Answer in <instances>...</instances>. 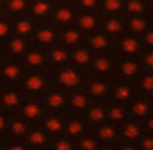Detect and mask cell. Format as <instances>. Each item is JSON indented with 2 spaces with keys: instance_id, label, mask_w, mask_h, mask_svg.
Instances as JSON below:
<instances>
[{
  "instance_id": "obj_13",
  "label": "cell",
  "mask_w": 153,
  "mask_h": 150,
  "mask_svg": "<svg viewBox=\"0 0 153 150\" xmlns=\"http://www.w3.org/2000/svg\"><path fill=\"white\" fill-rule=\"evenodd\" d=\"M98 30L104 32L111 39H117V38L126 35L128 27H126L125 15H102Z\"/></svg>"
},
{
  "instance_id": "obj_5",
  "label": "cell",
  "mask_w": 153,
  "mask_h": 150,
  "mask_svg": "<svg viewBox=\"0 0 153 150\" xmlns=\"http://www.w3.org/2000/svg\"><path fill=\"white\" fill-rule=\"evenodd\" d=\"M29 44L44 50H50L59 44V27L51 21H39Z\"/></svg>"
},
{
  "instance_id": "obj_40",
  "label": "cell",
  "mask_w": 153,
  "mask_h": 150,
  "mask_svg": "<svg viewBox=\"0 0 153 150\" xmlns=\"http://www.w3.org/2000/svg\"><path fill=\"white\" fill-rule=\"evenodd\" d=\"M47 150H76L75 147V141L71 140L69 137H66L65 134L53 137L50 141V146Z\"/></svg>"
},
{
  "instance_id": "obj_29",
  "label": "cell",
  "mask_w": 153,
  "mask_h": 150,
  "mask_svg": "<svg viewBox=\"0 0 153 150\" xmlns=\"http://www.w3.org/2000/svg\"><path fill=\"white\" fill-rule=\"evenodd\" d=\"M92 104L84 89H76L66 92V110L76 111V113H84L87 107Z\"/></svg>"
},
{
  "instance_id": "obj_45",
  "label": "cell",
  "mask_w": 153,
  "mask_h": 150,
  "mask_svg": "<svg viewBox=\"0 0 153 150\" xmlns=\"http://www.w3.org/2000/svg\"><path fill=\"white\" fill-rule=\"evenodd\" d=\"M140 39H141L144 48H153V30H152V27L147 29V30L140 36Z\"/></svg>"
},
{
  "instance_id": "obj_18",
  "label": "cell",
  "mask_w": 153,
  "mask_h": 150,
  "mask_svg": "<svg viewBox=\"0 0 153 150\" xmlns=\"http://www.w3.org/2000/svg\"><path fill=\"white\" fill-rule=\"evenodd\" d=\"M29 47V41L17 36V35H11V38L3 44V59H9V60H20L23 62V57L26 54V50Z\"/></svg>"
},
{
  "instance_id": "obj_55",
  "label": "cell",
  "mask_w": 153,
  "mask_h": 150,
  "mask_svg": "<svg viewBox=\"0 0 153 150\" xmlns=\"http://www.w3.org/2000/svg\"><path fill=\"white\" fill-rule=\"evenodd\" d=\"M6 2H8V0H0V5H2V6H3V5H5Z\"/></svg>"
},
{
  "instance_id": "obj_11",
  "label": "cell",
  "mask_w": 153,
  "mask_h": 150,
  "mask_svg": "<svg viewBox=\"0 0 153 150\" xmlns=\"http://www.w3.org/2000/svg\"><path fill=\"white\" fill-rule=\"evenodd\" d=\"M30 123L18 113H9V117H8V126H6V131H5V135H3V140L6 143L9 141H21L23 137L27 134V131L30 129Z\"/></svg>"
},
{
  "instance_id": "obj_43",
  "label": "cell",
  "mask_w": 153,
  "mask_h": 150,
  "mask_svg": "<svg viewBox=\"0 0 153 150\" xmlns=\"http://www.w3.org/2000/svg\"><path fill=\"white\" fill-rule=\"evenodd\" d=\"M78 11H90V12H99L101 0H76L75 3Z\"/></svg>"
},
{
  "instance_id": "obj_2",
  "label": "cell",
  "mask_w": 153,
  "mask_h": 150,
  "mask_svg": "<svg viewBox=\"0 0 153 150\" xmlns=\"http://www.w3.org/2000/svg\"><path fill=\"white\" fill-rule=\"evenodd\" d=\"M87 74L89 72L76 69V68H74L71 65L59 68V69H54V71L50 72L53 86L57 87V89H62L65 92L83 89L84 83H86V78H87Z\"/></svg>"
},
{
  "instance_id": "obj_37",
  "label": "cell",
  "mask_w": 153,
  "mask_h": 150,
  "mask_svg": "<svg viewBox=\"0 0 153 150\" xmlns=\"http://www.w3.org/2000/svg\"><path fill=\"white\" fill-rule=\"evenodd\" d=\"M102 15H125V0H101Z\"/></svg>"
},
{
  "instance_id": "obj_54",
  "label": "cell",
  "mask_w": 153,
  "mask_h": 150,
  "mask_svg": "<svg viewBox=\"0 0 153 150\" xmlns=\"http://www.w3.org/2000/svg\"><path fill=\"white\" fill-rule=\"evenodd\" d=\"M3 14H5V11H3V6H2V5H0V17H2Z\"/></svg>"
},
{
  "instance_id": "obj_6",
  "label": "cell",
  "mask_w": 153,
  "mask_h": 150,
  "mask_svg": "<svg viewBox=\"0 0 153 150\" xmlns=\"http://www.w3.org/2000/svg\"><path fill=\"white\" fill-rule=\"evenodd\" d=\"M110 87H111L110 80L98 77V75H93L89 72L83 89L92 102H105L110 99Z\"/></svg>"
},
{
  "instance_id": "obj_39",
  "label": "cell",
  "mask_w": 153,
  "mask_h": 150,
  "mask_svg": "<svg viewBox=\"0 0 153 150\" xmlns=\"http://www.w3.org/2000/svg\"><path fill=\"white\" fill-rule=\"evenodd\" d=\"M27 3L29 0H8L3 5V11L8 17H18V15H24L26 9H27Z\"/></svg>"
},
{
  "instance_id": "obj_26",
  "label": "cell",
  "mask_w": 153,
  "mask_h": 150,
  "mask_svg": "<svg viewBox=\"0 0 153 150\" xmlns=\"http://www.w3.org/2000/svg\"><path fill=\"white\" fill-rule=\"evenodd\" d=\"M47 111H66V92L51 86L42 98Z\"/></svg>"
},
{
  "instance_id": "obj_51",
  "label": "cell",
  "mask_w": 153,
  "mask_h": 150,
  "mask_svg": "<svg viewBox=\"0 0 153 150\" xmlns=\"http://www.w3.org/2000/svg\"><path fill=\"white\" fill-rule=\"evenodd\" d=\"M98 150H117L116 144H107V146H101Z\"/></svg>"
},
{
  "instance_id": "obj_41",
  "label": "cell",
  "mask_w": 153,
  "mask_h": 150,
  "mask_svg": "<svg viewBox=\"0 0 153 150\" xmlns=\"http://www.w3.org/2000/svg\"><path fill=\"white\" fill-rule=\"evenodd\" d=\"M12 35V24H11V17L3 14L0 17V45L3 47V44L11 38Z\"/></svg>"
},
{
  "instance_id": "obj_31",
  "label": "cell",
  "mask_w": 153,
  "mask_h": 150,
  "mask_svg": "<svg viewBox=\"0 0 153 150\" xmlns=\"http://www.w3.org/2000/svg\"><path fill=\"white\" fill-rule=\"evenodd\" d=\"M98 141L101 143V146H107V144H117L119 140V125L111 123V122H104L102 125H99L96 129H93Z\"/></svg>"
},
{
  "instance_id": "obj_53",
  "label": "cell",
  "mask_w": 153,
  "mask_h": 150,
  "mask_svg": "<svg viewBox=\"0 0 153 150\" xmlns=\"http://www.w3.org/2000/svg\"><path fill=\"white\" fill-rule=\"evenodd\" d=\"M3 60V48H2V45H0V62Z\"/></svg>"
},
{
  "instance_id": "obj_44",
  "label": "cell",
  "mask_w": 153,
  "mask_h": 150,
  "mask_svg": "<svg viewBox=\"0 0 153 150\" xmlns=\"http://www.w3.org/2000/svg\"><path fill=\"white\" fill-rule=\"evenodd\" d=\"M135 144L138 150H153V132H144Z\"/></svg>"
},
{
  "instance_id": "obj_47",
  "label": "cell",
  "mask_w": 153,
  "mask_h": 150,
  "mask_svg": "<svg viewBox=\"0 0 153 150\" xmlns=\"http://www.w3.org/2000/svg\"><path fill=\"white\" fill-rule=\"evenodd\" d=\"M6 150H29L23 141H9L6 143Z\"/></svg>"
},
{
  "instance_id": "obj_35",
  "label": "cell",
  "mask_w": 153,
  "mask_h": 150,
  "mask_svg": "<svg viewBox=\"0 0 153 150\" xmlns=\"http://www.w3.org/2000/svg\"><path fill=\"white\" fill-rule=\"evenodd\" d=\"M152 0H125V15H149Z\"/></svg>"
},
{
  "instance_id": "obj_36",
  "label": "cell",
  "mask_w": 153,
  "mask_h": 150,
  "mask_svg": "<svg viewBox=\"0 0 153 150\" xmlns=\"http://www.w3.org/2000/svg\"><path fill=\"white\" fill-rule=\"evenodd\" d=\"M134 84H135V89H137L138 95L147 96V98H153V71L143 72L140 77L134 81Z\"/></svg>"
},
{
  "instance_id": "obj_8",
  "label": "cell",
  "mask_w": 153,
  "mask_h": 150,
  "mask_svg": "<svg viewBox=\"0 0 153 150\" xmlns=\"http://www.w3.org/2000/svg\"><path fill=\"white\" fill-rule=\"evenodd\" d=\"M23 65L26 71H38V72H50L48 65V53L44 48L29 44L26 54L23 57Z\"/></svg>"
},
{
  "instance_id": "obj_15",
  "label": "cell",
  "mask_w": 153,
  "mask_h": 150,
  "mask_svg": "<svg viewBox=\"0 0 153 150\" xmlns=\"http://www.w3.org/2000/svg\"><path fill=\"white\" fill-rule=\"evenodd\" d=\"M21 141L26 144L29 150H45L50 146L51 137L39 125H35L30 126V129L27 131V134L23 137Z\"/></svg>"
},
{
  "instance_id": "obj_20",
  "label": "cell",
  "mask_w": 153,
  "mask_h": 150,
  "mask_svg": "<svg viewBox=\"0 0 153 150\" xmlns=\"http://www.w3.org/2000/svg\"><path fill=\"white\" fill-rule=\"evenodd\" d=\"M144 128L141 120L137 119H126L123 123L119 125V140L120 141H126V143H137L140 140V137L144 134Z\"/></svg>"
},
{
  "instance_id": "obj_3",
  "label": "cell",
  "mask_w": 153,
  "mask_h": 150,
  "mask_svg": "<svg viewBox=\"0 0 153 150\" xmlns=\"http://www.w3.org/2000/svg\"><path fill=\"white\" fill-rule=\"evenodd\" d=\"M144 50V45L141 39L135 35L126 33L117 39H114L111 53L117 59H138L141 51Z\"/></svg>"
},
{
  "instance_id": "obj_50",
  "label": "cell",
  "mask_w": 153,
  "mask_h": 150,
  "mask_svg": "<svg viewBox=\"0 0 153 150\" xmlns=\"http://www.w3.org/2000/svg\"><path fill=\"white\" fill-rule=\"evenodd\" d=\"M54 3H59V5H71V6H75L76 0H54Z\"/></svg>"
},
{
  "instance_id": "obj_12",
  "label": "cell",
  "mask_w": 153,
  "mask_h": 150,
  "mask_svg": "<svg viewBox=\"0 0 153 150\" xmlns=\"http://www.w3.org/2000/svg\"><path fill=\"white\" fill-rule=\"evenodd\" d=\"M84 33L76 27L74 23L59 27V45L68 48L69 51H74L84 45Z\"/></svg>"
},
{
  "instance_id": "obj_38",
  "label": "cell",
  "mask_w": 153,
  "mask_h": 150,
  "mask_svg": "<svg viewBox=\"0 0 153 150\" xmlns=\"http://www.w3.org/2000/svg\"><path fill=\"white\" fill-rule=\"evenodd\" d=\"M75 147L76 150H98L101 147V143L98 141L93 131H87L75 141Z\"/></svg>"
},
{
  "instance_id": "obj_25",
  "label": "cell",
  "mask_w": 153,
  "mask_h": 150,
  "mask_svg": "<svg viewBox=\"0 0 153 150\" xmlns=\"http://www.w3.org/2000/svg\"><path fill=\"white\" fill-rule=\"evenodd\" d=\"M38 23L36 20H33L32 17L29 15H18V17H12L11 18V24H12V35H17V36H21L27 41H30L33 32L36 30L38 27Z\"/></svg>"
},
{
  "instance_id": "obj_49",
  "label": "cell",
  "mask_w": 153,
  "mask_h": 150,
  "mask_svg": "<svg viewBox=\"0 0 153 150\" xmlns=\"http://www.w3.org/2000/svg\"><path fill=\"white\" fill-rule=\"evenodd\" d=\"M141 123H143V128L146 132H153V114L146 117L144 120H141Z\"/></svg>"
},
{
  "instance_id": "obj_22",
  "label": "cell",
  "mask_w": 153,
  "mask_h": 150,
  "mask_svg": "<svg viewBox=\"0 0 153 150\" xmlns=\"http://www.w3.org/2000/svg\"><path fill=\"white\" fill-rule=\"evenodd\" d=\"M146 72L138 59H117V78L135 81L140 75Z\"/></svg>"
},
{
  "instance_id": "obj_42",
  "label": "cell",
  "mask_w": 153,
  "mask_h": 150,
  "mask_svg": "<svg viewBox=\"0 0 153 150\" xmlns=\"http://www.w3.org/2000/svg\"><path fill=\"white\" fill-rule=\"evenodd\" d=\"M138 62L146 72L153 71V48H144L138 56Z\"/></svg>"
},
{
  "instance_id": "obj_7",
  "label": "cell",
  "mask_w": 153,
  "mask_h": 150,
  "mask_svg": "<svg viewBox=\"0 0 153 150\" xmlns=\"http://www.w3.org/2000/svg\"><path fill=\"white\" fill-rule=\"evenodd\" d=\"M26 72L23 62L3 59L0 62V89L12 84H18Z\"/></svg>"
},
{
  "instance_id": "obj_33",
  "label": "cell",
  "mask_w": 153,
  "mask_h": 150,
  "mask_svg": "<svg viewBox=\"0 0 153 150\" xmlns=\"http://www.w3.org/2000/svg\"><path fill=\"white\" fill-rule=\"evenodd\" d=\"M105 104V111H107V120L116 125L123 123L126 119H129V113H128V107L116 102L113 99H108L104 102Z\"/></svg>"
},
{
  "instance_id": "obj_4",
  "label": "cell",
  "mask_w": 153,
  "mask_h": 150,
  "mask_svg": "<svg viewBox=\"0 0 153 150\" xmlns=\"http://www.w3.org/2000/svg\"><path fill=\"white\" fill-rule=\"evenodd\" d=\"M89 72L93 75H98V77L107 78L110 81L116 80L117 78V57L111 51L96 53Z\"/></svg>"
},
{
  "instance_id": "obj_21",
  "label": "cell",
  "mask_w": 153,
  "mask_h": 150,
  "mask_svg": "<svg viewBox=\"0 0 153 150\" xmlns=\"http://www.w3.org/2000/svg\"><path fill=\"white\" fill-rule=\"evenodd\" d=\"M54 8V0H29L26 15L36 21H50V15Z\"/></svg>"
},
{
  "instance_id": "obj_14",
  "label": "cell",
  "mask_w": 153,
  "mask_h": 150,
  "mask_svg": "<svg viewBox=\"0 0 153 150\" xmlns=\"http://www.w3.org/2000/svg\"><path fill=\"white\" fill-rule=\"evenodd\" d=\"M65 116H66V120H65V132L63 134L66 137H69L71 140L76 141L83 134H86L89 131L83 113H76V111L66 110L65 111Z\"/></svg>"
},
{
  "instance_id": "obj_10",
  "label": "cell",
  "mask_w": 153,
  "mask_h": 150,
  "mask_svg": "<svg viewBox=\"0 0 153 150\" xmlns=\"http://www.w3.org/2000/svg\"><path fill=\"white\" fill-rule=\"evenodd\" d=\"M137 96H138V92L135 89L134 81H128V80H122V78H116L111 81L110 99L120 102L123 105H128Z\"/></svg>"
},
{
  "instance_id": "obj_17",
  "label": "cell",
  "mask_w": 153,
  "mask_h": 150,
  "mask_svg": "<svg viewBox=\"0 0 153 150\" xmlns=\"http://www.w3.org/2000/svg\"><path fill=\"white\" fill-rule=\"evenodd\" d=\"M65 111H47L39 126L53 138L65 132Z\"/></svg>"
},
{
  "instance_id": "obj_1",
  "label": "cell",
  "mask_w": 153,
  "mask_h": 150,
  "mask_svg": "<svg viewBox=\"0 0 153 150\" xmlns=\"http://www.w3.org/2000/svg\"><path fill=\"white\" fill-rule=\"evenodd\" d=\"M20 87L27 99L42 101L47 90L53 86L50 72H38V71H26L20 80Z\"/></svg>"
},
{
  "instance_id": "obj_32",
  "label": "cell",
  "mask_w": 153,
  "mask_h": 150,
  "mask_svg": "<svg viewBox=\"0 0 153 150\" xmlns=\"http://www.w3.org/2000/svg\"><path fill=\"white\" fill-rule=\"evenodd\" d=\"M48 53V65H50V72L63 66H68L71 62V51L62 45H56L50 50H47Z\"/></svg>"
},
{
  "instance_id": "obj_24",
  "label": "cell",
  "mask_w": 153,
  "mask_h": 150,
  "mask_svg": "<svg viewBox=\"0 0 153 150\" xmlns=\"http://www.w3.org/2000/svg\"><path fill=\"white\" fill-rule=\"evenodd\" d=\"M78 14L76 6H71V5H59L54 3L53 12L50 15V21L53 24H56L57 27H63L68 24H72L75 21V17Z\"/></svg>"
},
{
  "instance_id": "obj_9",
  "label": "cell",
  "mask_w": 153,
  "mask_h": 150,
  "mask_svg": "<svg viewBox=\"0 0 153 150\" xmlns=\"http://www.w3.org/2000/svg\"><path fill=\"white\" fill-rule=\"evenodd\" d=\"M26 96L20 87V84H12L0 89V110L6 113H15L24 102Z\"/></svg>"
},
{
  "instance_id": "obj_56",
  "label": "cell",
  "mask_w": 153,
  "mask_h": 150,
  "mask_svg": "<svg viewBox=\"0 0 153 150\" xmlns=\"http://www.w3.org/2000/svg\"><path fill=\"white\" fill-rule=\"evenodd\" d=\"M45 150H47V149H45Z\"/></svg>"
},
{
  "instance_id": "obj_28",
  "label": "cell",
  "mask_w": 153,
  "mask_h": 150,
  "mask_svg": "<svg viewBox=\"0 0 153 150\" xmlns=\"http://www.w3.org/2000/svg\"><path fill=\"white\" fill-rule=\"evenodd\" d=\"M101 12H90V11H78L75 17L74 24L78 27L84 35L92 33L95 30L99 29V23H101Z\"/></svg>"
},
{
  "instance_id": "obj_48",
  "label": "cell",
  "mask_w": 153,
  "mask_h": 150,
  "mask_svg": "<svg viewBox=\"0 0 153 150\" xmlns=\"http://www.w3.org/2000/svg\"><path fill=\"white\" fill-rule=\"evenodd\" d=\"M117 150H138L135 143H126V141H119L116 144Z\"/></svg>"
},
{
  "instance_id": "obj_52",
  "label": "cell",
  "mask_w": 153,
  "mask_h": 150,
  "mask_svg": "<svg viewBox=\"0 0 153 150\" xmlns=\"http://www.w3.org/2000/svg\"><path fill=\"white\" fill-rule=\"evenodd\" d=\"M0 150H6V141L3 138H0Z\"/></svg>"
},
{
  "instance_id": "obj_46",
  "label": "cell",
  "mask_w": 153,
  "mask_h": 150,
  "mask_svg": "<svg viewBox=\"0 0 153 150\" xmlns=\"http://www.w3.org/2000/svg\"><path fill=\"white\" fill-rule=\"evenodd\" d=\"M8 117H9V113L0 110V138H3L5 135V131L8 126Z\"/></svg>"
},
{
  "instance_id": "obj_34",
  "label": "cell",
  "mask_w": 153,
  "mask_h": 150,
  "mask_svg": "<svg viewBox=\"0 0 153 150\" xmlns=\"http://www.w3.org/2000/svg\"><path fill=\"white\" fill-rule=\"evenodd\" d=\"M126 27H128V33L135 35V36H141L147 29H150V18L149 15H135V17H126Z\"/></svg>"
},
{
  "instance_id": "obj_27",
  "label": "cell",
  "mask_w": 153,
  "mask_h": 150,
  "mask_svg": "<svg viewBox=\"0 0 153 150\" xmlns=\"http://www.w3.org/2000/svg\"><path fill=\"white\" fill-rule=\"evenodd\" d=\"M87 129L93 131L104 122H107V111H105V104L104 102H92L87 110L83 113Z\"/></svg>"
},
{
  "instance_id": "obj_19",
  "label": "cell",
  "mask_w": 153,
  "mask_h": 150,
  "mask_svg": "<svg viewBox=\"0 0 153 150\" xmlns=\"http://www.w3.org/2000/svg\"><path fill=\"white\" fill-rule=\"evenodd\" d=\"M114 39H111L108 35H105L101 30H95L92 33H87L84 36V45L90 48L95 54L96 53H107L113 50Z\"/></svg>"
},
{
  "instance_id": "obj_16",
  "label": "cell",
  "mask_w": 153,
  "mask_h": 150,
  "mask_svg": "<svg viewBox=\"0 0 153 150\" xmlns=\"http://www.w3.org/2000/svg\"><path fill=\"white\" fill-rule=\"evenodd\" d=\"M18 113L32 125H39L47 113L42 101H35V99H24V102L21 104V107L18 108Z\"/></svg>"
},
{
  "instance_id": "obj_23",
  "label": "cell",
  "mask_w": 153,
  "mask_h": 150,
  "mask_svg": "<svg viewBox=\"0 0 153 150\" xmlns=\"http://www.w3.org/2000/svg\"><path fill=\"white\" fill-rule=\"evenodd\" d=\"M152 99L153 98H147V96H141L138 95L137 98H134L126 107H128V113L129 117L137 119V120H144L146 117L153 114V105H152Z\"/></svg>"
},
{
  "instance_id": "obj_30",
  "label": "cell",
  "mask_w": 153,
  "mask_h": 150,
  "mask_svg": "<svg viewBox=\"0 0 153 150\" xmlns=\"http://www.w3.org/2000/svg\"><path fill=\"white\" fill-rule=\"evenodd\" d=\"M93 57H95V53L90 48H87L86 45H83L80 48L71 51L69 65L76 68V69H81L84 72H89V69L92 66V62H93Z\"/></svg>"
}]
</instances>
